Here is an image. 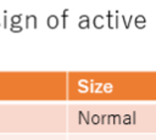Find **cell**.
Listing matches in <instances>:
<instances>
[{"instance_id": "6da1fadb", "label": "cell", "mask_w": 156, "mask_h": 140, "mask_svg": "<svg viewBox=\"0 0 156 140\" xmlns=\"http://www.w3.org/2000/svg\"><path fill=\"white\" fill-rule=\"evenodd\" d=\"M57 24H58V18H57L55 15L49 16V18H48V26H49L51 29H54V28L57 27Z\"/></svg>"}, {"instance_id": "7a4b0ae2", "label": "cell", "mask_w": 156, "mask_h": 140, "mask_svg": "<svg viewBox=\"0 0 156 140\" xmlns=\"http://www.w3.org/2000/svg\"><path fill=\"white\" fill-rule=\"evenodd\" d=\"M94 26L96 28H99V29L104 27V17L101 15H96L95 16V18H94Z\"/></svg>"}, {"instance_id": "3957f363", "label": "cell", "mask_w": 156, "mask_h": 140, "mask_svg": "<svg viewBox=\"0 0 156 140\" xmlns=\"http://www.w3.org/2000/svg\"><path fill=\"white\" fill-rule=\"evenodd\" d=\"M79 27H80L82 29L89 28V18H88V16H85V15L80 16V21H79Z\"/></svg>"}, {"instance_id": "277c9868", "label": "cell", "mask_w": 156, "mask_h": 140, "mask_svg": "<svg viewBox=\"0 0 156 140\" xmlns=\"http://www.w3.org/2000/svg\"><path fill=\"white\" fill-rule=\"evenodd\" d=\"M30 23H33V27L34 28L37 27V18H35V16H28L27 17V28H29Z\"/></svg>"}, {"instance_id": "5b68a950", "label": "cell", "mask_w": 156, "mask_h": 140, "mask_svg": "<svg viewBox=\"0 0 156 140\" xmlns=\"http://www.w3.org/2000/svg\"><path fill=\"white\" fill-rule=\"evenodd\" d=\"M112 21H113V16L111 15V12H108V26H110V28H113V24H112ZM115 21H116V24H115V28H117V27H118V18L116 17V18H115Z\"/></svg>"}, {"instance_id": "8992f818", "label": "cell", "mask_w": 156, "mask_h": 140, "mask_svg": "<svg viewBox=\"0 0 156 140\" xmlns=\"http://www.w3.org/2000/svg\"><path fill=\"white\" fill-rule=\"evenodd\" d=\"M145 22H146V19H145V17H144V16H141V15H139V16L135 18V26H136V24H139V23L144 24Z\"/></svg>"}, {"instance_id": "52a82bcc", "label": "cell", "mask_w": 156, "mask_h": 140, "mask_svg": "<svg viewBox=\"0 0 156 140\" xmlns=\"http://www.w3.org/2000/svg\"><path fill=\"white\" fill-rule=\"evenodd\" d=\"M20 19H21V15H16L12 17V23H17V22H20Z\"/></svg>"}, {"instance_id": "ba28073f", "label": "cell", "mask_w": 156, "mask_h": 140, "mask_svg": "<svg viewBox=\"0 0 156 140\" xmlns=\"http://www.w3.org/2000/svg\"><path fill=\"white\" fill-rule=\"evenodd\" d=\"M67 12H68V10H65V11H63V15H62V17H63V27H66V18H67Z\"/></svg>"}, {"instance_id": "9c48e42d", "label": "cell", "mask_w": 156, "mask_h": 140, "mask_svg": "<svg viewBox=\"0 0 156 140\" xmlns=\"http://www.w3.org/2000/svg\"><path fill=\"white\" fill-rule=\"evenodd\" d=\"M11 30H12V32H18V30H21V27H15V26H12Z\"/></svg>"}]
</instances>
